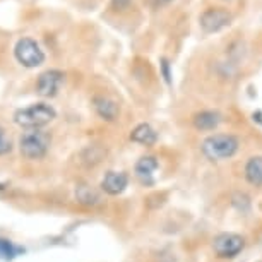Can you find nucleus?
I'll list each match as a JSON object with an SVG mask.
<instances>
[{
  "mask_svg": "<svg viewBox=\"0 0 262 262\" xmlns=\"http://www.w3.org/2000/svg\"><path fill=\"white\" fill-rule=\"evenodd\" d=\"M240 141L231 134H212L202 141L201 149L211 161H225L236 155Z\"/></svg>",
  "mask_w": 262,
  "mask_h": 262,
  "instance_id": "obj_1",
  "label": "nucleus"
},
{
  "mask_svg": "<svg viewBox=\"0 0 262 262\" xmlns=\"http://www.w3.org/2000/svg\"><path fill=\"white\" fill-rule=\"evenodd\" d=\"M55 117L57 112L53 106L47 105V103H34L31 106L21 108V110L14 113V122L23 128L34 130V128H41L48 125Z\"/></svg>",
  "mask_w": 262,
  "mask_h": 262,
  "instance_id": "obj_2",
  "label": "nucleus"
},
{
  "mask_svg": "<svg viewBox=\"0 0 262 262\" xmlns=\"http://www.w3.org/2000/svg\"><path fill=\"white\" fill-rule=\"evenodd\" d=\"M50 142L52 137L47 132L34 128V130H28L23 134V137L19 139V149H21V155L28 160H41L48 152Z\"/></svg>",
  "mask_w": 262,
  "mask_h": 262,
  "instance_id": "obj_3",
  "label": "nucleus"
},
{
  "mask_svg": "<svg viewBox=\"0 0 262 262\" xmlns=\"http://www.w3.org/2000/svg\"><path fill=\"white\" fill-rule=\"evenodd\" d=\"M14 55H16L19 63H23L28 69H34L45 62V53L33 38L19 39L16 48H14Z\"/></svg>",
  "mask_w": 262,
  "mask_h": 262,
  "instance_id": "obj_4",
  "label": "nucleus"
},
{
  "mask_svg": "<svg viewBox=\"0 0 262 262\" xmlns=\"http://www.w3.org/2000/svg\"><path fill=\"white\" fill-rule=\"evenodd\" d=\"M231 21H233L231 12L226 11L223 7H209V9H206L199 17L201 29L206 34L220 33L221 29L228 28Z\"/></svg>",
  "mask_w": 262,
  "mask_h": 262,
  "instance_id": "obj_5",
  "label": "nucleus"
},
{
  "mask_svg": "<svg viewBox=\"0 0 262 262\" xmlns=\"http://www.w3.org/2000/svg\"><path fill=\"white\" fill-rule=\"evenodd\" d=\"M245 240L244 236L238 233H231V231H225L220 233L212 240V249H214L216 255L221 259H233L244 250Z\"/></svg>",
  "mask_w": 262,
  "mask_h": 262,
  "instance_id": "obj_6",
  "label": "nucleus"
},
{
  "mask_svg": "<svg viewBox=\"0 0 262 262\" xmlns=\"http://www.w3.org/2000/svg\"><path fill=\"white\" fill-rule=\"evenodd\" d=\"M63 72L57 71V69H50L45 71L43 74H39L38 81H36V91L39 96L43 98H52L60 91V86L63 82Z\"/></svg>",
  "mask_w": 262,
  "mask_h": 262,
  "instance_id": "obj_7",
  "label": "nucleus"
},
{
  "mask_svg": "<svg viewBox=\"0 0 262 262\" xmlns=\"http://www.w3.org/2000/svg\"><path fill=\"white\" fill-rule=\"evenodd\" d=\"M128 185V177L123 171H108L101 180V189L108 195H120Z\"/></svg>",
  "mask_w": 262,
  "mask_h": 262,
  "instance_id": "obj_8",
  "label": "nucleus"
},
{
  "mask_svg": "<svg viewBox=\"0 0 262 262\" xmlns=\"http://www.w3.org/2000/svg\"><path fill=\"white\" fill-rule=\"evenodd\" d=\"M160 166V163L155 156H144L136 163V177L142 185L155 184V173Z\"/></svg>",
  "mask_w": 262,
  "mask_h": 262,
  "instance_id": "obj_9",
  "label": "nucleus"
},
{
  "mask_svg": "<svg viewBox=\"0 0 262 262\" xmlns=\"http://www.w3.org/2000/svg\"><path fill=\"white\" fill-rule=\"evenodd\" d=\"M93 105H95L96 113L103 118V120L113 122L118 117V105L112 100V98H108V96H95V100H93Z\"/></svg>",
  "mask_w": 262,
  "mask_h": 262,
  "instance_id": "obj_10",
  "label": "nucleus"
},
{
  "mask_svg": "<svg viewBox=\"0 0 262 262\" xmlns=\"http://www.w3.org/2000/svg\"><path fill=\"white\" fill-rule=\"evenodd\" d=\"M130 141H134L141 146H147V147L155 146L158 141V132L149 123H139V125L130 132Z\"/></svg>",
  "mask_w": 262,
  "mask_h": 262,
  "instance_id": "obj_11",
  "label": "nucleus"
},
{
  "mask_svg": "<svg viewBox=\"0 0 262 262\" xmlns=\"http://www.w3.org/2000/svg\"><path fill=\"white\" fill-rule=\"evenodd\" d=\"M192 122H194V127L197 130H214L221 123V115L217 112L204 110V112L195 113Z\"/></svg>",
  "mask_w": 262,
  "mask_h": 262,
  "instance_id": "obj_12",
  "label": "nucleus"
},
{
  "mask_svg": "<svg viewBox=\"0 0 262 262\" xmlns=\"http://www.w3.org/2000/svg\"><path fill=\"white\" fill-rule=\"evenodd\" d=\"M245 179L250 185L262 187V156H254L247 161Z\"/></svg>",
  "mask_w": 262,
  "mask_h": 262,
  "instance_id": "obj_13",
  "label": "nucleus"
},
{
  "mask_svg": "<svg viewBox=\"0 0 262 262\" xmlns=\"http://www.w3.org/2000/svg\"><path fill=\"white\" fill-rule=\"evenodd\" d=\"M76 199L79 204L86 207H95L101 202V195L90 185H79L76 189Z\"/></svg>",
  "mask_w": 262,
  "mask_h": 262,
  "instance_id": "obj_14",
  "label": "nucleus"
},
{
  "mask_svg": "<svg viewBox=\"0 0 262 262\" xmlns=\"http://www.w3.org/2000/svg\"><path fill=\"white\" fill-rule=\"evenodd\" d=\"M21 252H24L21 247H16L12 242L0 238V260H12Z\"/></svg>",
  "mask_w": 262,
  "mask_h": 262,
  "instance_id": "obj_15",
  "label": "nucleus"
},
{
  "mask_svg": "<svg viewBox=\"0 0 262 262\" xmlns=\"http://www.w3.org/2000/svg\"><path fill=\"white\" fill-rule=\"evenodd\" d=\"M105 155H106V151H103L100 146H91V147H88V149L84 151L82 161L86 163V165L95 166L103 160V156H105Z\"/></svg>",
  "mask_w": 262,
  "mask_h": 262,
  "instance_id": "obj_16",
  "label": "nucleus"
},
{
  "mask_svg": "<svg viewBox=\"0 0 262 262\" xmlns=\"http://www.w3.org/2000/svg\"><path fill=\"white\" fill-rule=\"evenodd\" d=\"M231 202H233V206L240 212H247L250 209V199L245 194H242V192H236V194L231 197Z\"/></svg>",
  "mask_w": 262,
  "mask_h": 262,
  "instance_id": "obj_17",
  "label": "nucleus"
},
{
  "mask_svg": "<svg viewBox=\"0 0 262 262\" xmlns=\"http://www.w3.org/2000/svg\"><path fill=\"white\" fill-rule=\"evenodd\" d=\"M12 151V141L9 139L6 130L0 127V156L2 155H7V152Z\"/></svg>",
  "mask_w": 262,
  "mask_h": 262,
  "instance_id": "obj_18",
  "label": "nucleus"
},
{
  "mask_svg": "<svg viewBox=\"0 0 262 262\" xmlns=\"http://www.w3.org/2000/svg\"><path fill=\"white\" fill-rule=\"evenodd\" d=\"M161 72H163V77H165V82H166V84H171L170 63H168L166 58H161Z\"/></svg>",
  "mask_w": 262,
  "mask_h": 262,
  "instance_id": "obj_19",
  "label": "nucleus"
},
{
  "mask_svg": "<svg viewBox=\"0 0 262 262\" xmlns=\"http://www.w3.org/2000/svg\"><path fill=\"white\" fill-rule=\"evenodd\" d=\"M130 0H112V7L113 9H127Z\"/></svg>",
  "mask_w": 262,
  "mask_h": 262,
  "instance_id": "obj_20",
  "label": "nucleus"
},
{
  "mask_svg": "<svg viewBox=\"0 0 262 262\" xmlns=\"http://www.w3.org/2000/svg\"><path fill=\"white\" fill-rule=\"evenodd\" d=\"M147 2H149L152 7H161V6H166V4L171 2V0H147Z\"/></svg>",
  "mask_w": 262,
  "mask_h": 262,
  "instance_id": "obj_21",
  "label": "nucleus"
}]
</instances>
